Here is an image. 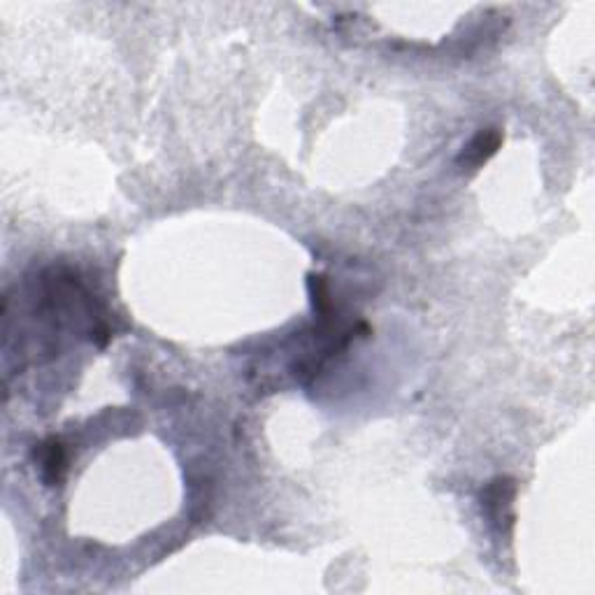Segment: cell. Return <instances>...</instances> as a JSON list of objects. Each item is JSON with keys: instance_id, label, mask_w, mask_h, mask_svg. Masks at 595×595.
Listing matches in <instances>:
<instances>
[{"instance_id": "cell-1", "label": "cell", "mask_w": 595, "mask_h": 595, "mask_svg": "<svg viewBox=\"0 0 595 595\" xmlns=\"http://www.w3.org/2000/svg\"><path fill=\"white\" fill-rule=\"evenodd\" d=\"M502 145V133L498 128H482L479 133L463 147L461 156H458V166L467 168V170H477L479 166L491 159Z\"/></svg>"}, {"instance_id": "cell-2", "label": "cell", "mask_w": 595, "mask_h": 595, "mask_svg": "<svg viewBox=\"0 0 595 595\" xmlns=\"http://www.w3.org/2000/svg\"><path fill=\"white\" fill-rule=\"evenodd\" d=\"M37 454H40V467L45 482L47 484L61 482L63 470H66V456H63L61 442L56 440L45 442V445H40Z\"/></svg>"}]
</instances>
